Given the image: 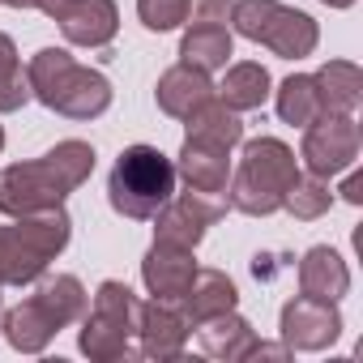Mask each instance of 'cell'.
I'll use <instances>...</instances> for the list:
<instances>
[{"label":"cell","instance_id":"6da1fadb","mask_svg":"<svg viewBox=\"0 0 363 363\" xmlns=\"http://www.w3.org/2000/svg\"><path fill=\"white\" fill-rule=\"evenodd\" d=\"M94 171V145L86 141H60L35 162H18L0 171V214L26 218L52 206H65L69 193H77Z\"/></svg>","mask_w":363,"mask_h":363},{"label":"cell","instance_id":"7a4b0ae2","mask_svg":"<svg viewBox=\"0 0 363 363\" xmlns=\"http://www.w3.org/2000/svg\"><path fill=\"white\" fill-rule=\"evenodd\" d=\"M26 82H30V94L43 107H52L69 120H94L111 107V82L99 69L77 65L65 48L35 52V60L26 69Z\"/></svg>","mask_w":363,"mask_h":363},{"label":"cell","instance_id":"3957f363","mask_svg":"<svg viewBox=\"0 0 363 363\" xmlns=\"http://www.w3.org/2000/svg\"><path fill=\"white\" fill-rule=\"evenodd\" d=\"M295 179H299L295 150L282 145L278 137H257L244 145L240 171L227 179V201H231V210H240L248 218H265V214L282 210L286 189Z\"/></svg>","mask_w":363,"mask_h":363},{"label":"cell","instance_id":"277c9868","mask_svg":"<svg viewBox=\"0 0 363 363\" xmlns=\"http://www.w3.org/2000/svg\"><path fill=\"white\" fill-rule=\"evenodd\" d=\"M69 235H73V223L65 206L26 214L13 227H0V278H5V286H26L43 278V269L65 252Z\"/></svg>","mask_w":363,"mask_h":363},{"label":"cell","instance_id":"5b68a950","mask_svg":"<svg viewBox=\"0 0 363 363\" xmlns=\"http://www.w3.org/2000/svg\"><path fill=\"white\" fill-rule=\"evenodd\" d=\"M107 197L124 218H154L175 197V162L154 145H128L111 167Z\"/></svg>","mask_w":363,"mask_h":363},{"label":"cell","instance_id":"8992f818","mask_svg":"<svg viewBox=\"0 0 363 363\" xmlns=\"http://www.w3.org/2000/svg\"><path fill=\"white\" fill-rule=\"evenodd\" d=\"M133 333H137V299L124 282L107 278L90 303V312L82 316V354H90L94 363H116V359H133L141 354L133 346Z\"/></svg>","mask_w":363,"mask_h":363},{"label":"cell","instance_id":"52a82bcc","mask_svg":"<svg viewBox=\"0 0 363 363\" xmlns=\"http://www.w3.org/2000/svg\"><path fill=\"white\" fill-rule=\"evenodd\" d=\"M231 26L244 39L265 43L282 60H303L320 43L316 22L308 13H299V9L278 5V0H235V5H231Z\"/></svg>","mask_w":363,"mask_h":363},{"label":"cell","instance_id":"ba28073f","mask_svg":"<svg viewBox=\"0 0 363 363\" xmlns=\"http://www.w3.org/2000/svg\"><path fill=\"white\" fill-rule=\"evenodd\" d=\"M299 158H303V167L316 179H329V175L350 171L354 158H359V124H354V116H333V111L329 116H316L303 128Z\"/></svg>","mask_w":363,"mask_h":363},{"label":"cell","instance_id":"9c48e42d","mask_svg":"<svg viewBox=\"0 0 363 363\" xmlns=\"http://www.w3.org/2000/svg\"><path fill=\"white\" fill-rule=\"evenodd\" d=\"M342 337V312L337 303L312 299V295H295L282 308V346L286 350H329Z\"/></svg>","mask_w":363,"mask_h":363},{"label":"cell","instance_id":"30bf717a","mask_svg":"<svg viewBox=\"0 0 363 363\" xmlns=\"http://www.w3.org/2000/svg\"><path fill=\"white\" fill-rule=\"evenodd\" d=\"M223 218V206L206 201V193H184V197H171L158 214H154V240L162 244H179V248H197L206 240V231Z\"/></svg>","mask_w":363,"mask_h":363},{"label":"cell","instance_id":"8fae6325","mask_svg":"<svg viewBox=\"0 0 363 363\" xmlns=\"http://www.w3.org/2000/svg\"><path fill=\"white\" fill-rule=\"evenodd\" d=\"M137 337L145 359H179L189 346V316L171 308V299H150L137 303Z\"/></svg>","mask_w":363,"mask_h":363},{"label":"cell","instance_id":"7c38bea8","mask_svg":"<svg viewBox=\"0 0 363 363\" xmlns=\"http://www.w3.org/2000/svg\"><path fill=\"white\" fill-rule=\"evenodd\" d=\"M56 22L69 43L77 48H107L120 30L116 0H65L56 9Z\"/></svg>","mask_w":363,"mask_h":363},{"label":"cell","instance_id":"4fadbf2b","mask_svg":"<svg viewBox=\"0 0 363 363\" xmlns=\"http://www.w3.org/2000/svg\"><path fill=\"white\" fill-rule=\"evenodd\" d=\"M193 274H197L193 248L162 244V240H154V248H150L145 261H141V282H145V291H150L154 299H171V303L189 291Z\"/></svg>","mask_w":363,"mask_h":363},{"label":"cell","instance_id":"5bb4252c","mask_svg":"<svg viewBox=\"0 0 363 363\" xmlns=\"http://www.w3.org/2000/svg\"><path fill=\"white\" fill-rule=\"evenodd\" d=\"M184 141H197V145H210V150H235L240 141H244V124H240V116L214 94V99H206L201 107H193L189 116H184Z\"/></svg>","mask_w":363,"mask_h":363},{"label":"cell","instance_id":"9a60e30c","mask_svg":"<svg viewBox=\"0 0 363 363\" xmlns=\"http://www.w3.org/2000/svg\"><path fill=\"white\" fill-rule=\"evenodd\" d=\"M175 303H179V312L189 316V325H201V320H210V316L231 312V308L240 303V291H235V282H231L223 269H197L193 282H189V291L179 295Z\"/></svg>","mask_w":363,"mask_h":363},{"label":"cell","instance_id":"2e32d148","mask_svg":"<svg viewBox=\"0 0 363 363\" xmlns=\"http://www.w3.org/2000/svg\"><path fill=\"white\" fill-rule=\"evenodd\" d=\"M346 291H350V269H346V261H342L329 244L308 248L303 261H299V295L337 303Z\"/></svg>","mask_w":363,"mask_h":363},{"label":"cell","instance_id":"e0dca14e","mask_svg":"<svg viewBox=\"0 0 363 363\" xmlns=\"http://www.w3.org/2000/svg\"><path fill=\"white\" fill-rule=\"evenodd\" d=\"M197 342H201V350H206L210 359L244 363V359H252L257 333H252V325H248L244 316H235V308H231V312H223V316H210V320H201V329H197Z\"/></svg>","mask_w":363,"mask_h":363},{"label":"cell","instance_id":"ac0fdd59","mask_svg":"<svg viewBox=\"0 0 363 363\" xmlns=\"http://www.w3.org/2000/svg\"><path fill=\"white\" fill-rule=\"evenodd\" d=\"M154 94H158V107L167 116L184 120L193 107H201L206 99H214V82H210V73H201L193 65H175V69H167L158 77V90Z\"/></svg>","mask_w":363,"mask_h":363},{"label":"cell","instance_id":"d6986e66","mask_svg":"<svg viewBox=\"0 0 363 363\" xmlns=\"http://www.w3.org/2000/svg\"><path fill=\"white\" fill-rule=\"evenodd\" d=\"M175 175H184V184H189L193 193L214 197V193H227V179H231V158H227V150H210V145L184 141Z\"/></svg>","mask_w":363,"mask_h":363},{"label":"cell","instance_id":"ffe728a7","mask_svg":"<svg viewBox=\"0 0 363 363\" xmlns=\"http://www.w3.org/2000/svg\"><path fill=\"white\" fill-rule=\"evenodd\" d=\"M0 329H5L9 346L22 350V354H39V350H48V342L60 333V325L48 316V308H43L35 295H30L26 303H18L5 320H0Z\"/></svg>","mask_w":363,"mask_h":363},{"label":"cell","instance_id":"44dd1931","mask_svg":"<svg viewBox=\"0 0 363 363\" xmlns=\"http://www.w3.org/2000/svg\"><path fill=\"white\" fill-rule=\"evenodd\" d=\"M316 82V99H320V116H354L359 99H363V77L350 60H329L320 73H312Z\"/></svg>","mask_w":363,"mask_h":363},{"label":"cell","instance_id":"7402d4cb","mask_svg":"<svg viewBox=\"0 0 363 363\" xmlns=\"http://www.w3.org/2000/svg\"><path fill=\"white\" fill-rule=\"evenodd\" d=\"M214 94L231 111H252V107H261L269 99V73L257 60H240V65L227 69V77H223V86H214Z\"/></svg>","mask_w":363,"mask_h":363},{"label":"cell","instance_id":"603a6c76","mask_svg":"<svg viewBox=\"0 0 363 363\" xmlns=\"http://www.w3.org/2000/svg\"><path fill=\"white\" fill-rule=\"evenodd\" d=\"M231 52H235V43H231L227 26H189L184 43H179V65L214 73V69H227Z\"/></svg>","mask_w":363,"mask_h":363},{"label":"cell","instance_id":"cb8c5ba5","mask_svg":"<svg viewBox=\"0 0 363 363\" xmlns=\"http://www.w3.org/2000/svg\"><path fill=\"white\" fill-rule=\"evenodd\" d=\"M35 299L48 308V316L65 329V325H73V320H82L86 316V308H90V295H86V286L73 278V274H56V278H43L39 282V291H35Z\"/></svg>","mask_w":363,"mask_h":363},{"label":"cell","instance_id":"d4e9b609","mask_svg":"<svg viewBox=\"0 0 363 363\" xmlns=\"http://www.w3.org/2000/svg\"><path fill=\"white\" fill-rule=\"evenodd\" d=\"M278 116H282V124H299V128H308V124L320 116L316 82H312V77H303V73L286 77V82L278 86Z\"/></svg>","mask_w":363,"mask_h":363},{"label":"cell","instance_id":"484cf974","mask_svg":"<svg viewBox=\"0 0 363 363\" xmlns=\"http://www.w3.org/2000/svg\"><path fill=\"white\" fill-rule=\"evenodd\" d=\"M30 103V82L22 73L18 48L9 35H0V111H18Z\"/></svg>","mask_w":363,"mask_h":363},{"label":"cell","instance_id":"4316f807","mask_svg":"<svg viewBox=\"0 0 363 363\" xmlns=\"http://www.w3.org/2000/svg\"><path fill=\"white\" fill-rule=\"evenodd\" d=\"M329 206H333V193H329V184L325 179H295V184L286 189V201H282V210H291L295 218H303V223H312V218H320V214H329Z\"/></svg>","mask_w":363,"mask_h":363},{"label":"cell","instance_id":"83f0119b","mask_svg":"<svg viewBox=\"0 0 363 363\" xmlns=\"http://www.w3.org/2000/svg\"><path fill=\"white\" fill-rule=\"evenodd\" d=\"M137 18L145 22V30H175L189 22V0H137Z\"/></svg>","mask_w":363,"mask_h":363},{"label":"cell","instance_id":"f1b7e54d","mask_svg":"<svg viewBox=\"0 0 363 363\" xmlns=\"http://www.w3.org/2000/svg\"><path fill=\"white\" fill-rule=\"evenodd\" d=\"M235 0H189V22L193 26H227Z\"/></svg>","mask_w":363,"mask_h":363},{"label":"cell","instance_id":"f546056e","mask_svg":"<svg viewBox=\"0 0 363 363\" xmlns=\"http://www.w3.org/2000/svg\"><path fill=\"white\" fill-rule=\"evenodd\" d=\"M0 5H13V9H43L48 18H56V9L65 0H0Z\"/></svg>","mask_w":363,"mask_h":363},{"label":"cell","instance_id":"4dcf8cb0","mask_svg":"<svg viewBox=\"0 0 363 363\" xmlns=\"http://www.w3.org/2000/svg\"><path fill=\"white\" fill-rule=\"evenodd\" d=\"M342 197L350 201V206H363V175L354 171V175H346V184H342Z\"/></svg>","mask_w":363,"mask_h":363},{"label":"cell","instance_id":"1f68e13d","mask_svg":"<svg viewBox=\"0 0 363 363\" xmlns=\"http://www.w3.org/2000/svg\"><path fill=\"white\" fill-rule=\"evenodd\" d=\"M320 5H329V9H350L354 0H320Z\"/></svg>","mask_w":363,"mask_h":363},{"label":"cell","instance_id":"d6a6232c","mask_svg":"<svg viewBox=\"0 0 363 363\" xmlns=\"http://www.w3.org/2000/svg\"><path fill=\"white\" fill-rule=\"evenodd\" d=\"M0 291H5V278H0ZM0 320H5V299H0Z\"/></svg>","mask_w":363,"mask_h":363},{"label":"cell","instance_id":"836d02e7","mask_svg":"<svg viewBox=\"0 0 363 363\" xmlns=\"http://www.w3.org/2000/svg\"><path fill=\"white\" fill-rule=\"evenodd\" d=\"M0 150H5V128H0Z\"/></svg>","mask_w":363,"mask_h":363}]
</instances>
